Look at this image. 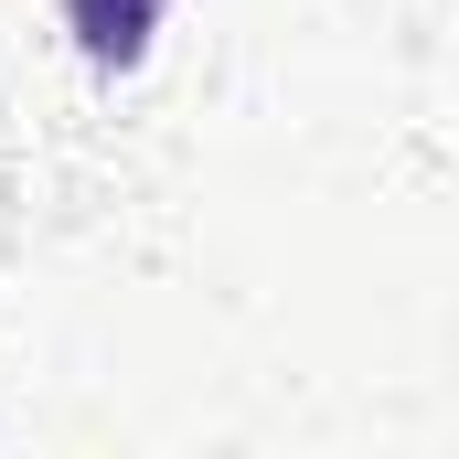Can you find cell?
Wrapping results in <instances>:
<instances>
[{
  "label": "cell",
  "mask_w": 459,
  "mask_h": 459,
  "mask_svg": "<svg viewBox=\"0 0 459 459\" xmlns=\"http://www.w3.org/2000/svg\"><path fill=\"white\" fill-rule=\"evenodd\" d=\"M160 11H171V0H65V32H75V54H86L97 75H128V65L150 54Z\"/></svg>",
  "instance_id": "6da1fadb"
}]
</instances>
